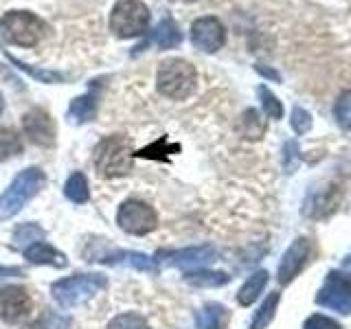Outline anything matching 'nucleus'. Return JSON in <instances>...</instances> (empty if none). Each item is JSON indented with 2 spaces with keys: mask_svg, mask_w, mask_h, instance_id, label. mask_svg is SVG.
<instances>
[{
  "mask_svg": "<svg viewBox=\"0 0 351 329\" xmlns=\"http://www.w3.org/2000/svg\"><path fill=\"white\" fill-rule=\"evenodd\" d=\"M93 162L97 173L104 175V178L130 173L134 169V147H132V141L123 134L101 138L95 147Z\"/></svg>",
  "mask_w": 351,
  "mask_h": 329,
  "instance_id": "f257e3e1",
  "label": "nucleus"
},
{
  "mask_svg": "<svg viewBox=\"0 0 351 329\" xmlns=\"http://www.w3.org/2000/svg\"><path fill=\"white\" fill-rule=\"evenodd\" d=\"M49 33V25L31 11H7L0 18V38L14 47L31 49Z\"/></svg>",
  "mask_w": 351,
  "mask_h": 329,
  "instance_id": "f03ea898",
  "label": "nucleus"
},
{
  "mask_svg": "<svg viewBox=\"0 0 351 329\" xmlns=\"http://www.w3.org/2000/svg\"><path fill=\"white\" fill-rule=\"evenodd\" d=\"M195 86H197V73L191 62L171 58L158 66L156 88L162 97L173 99V101H184L186 97L193 95Z\"/></svg>",
  "mask_w": 351,
  "mask_h": 329,
  "instance_id": "7ed1b4c3",
  "label": "nucleus"
},
{
  "mask_svg": "<svg viewBox=\"0 0 351 329\" xmlns=\"http://www.w3.org/2000/svg\"><path fill=\"white\" fill-rule=\"evenodd\" d=\"M44 184H47V173L40 167L22 169L7 186V191L0 195V219H9L20 213L25 204L44 189Z\"/></svg>",
  "mask_w": 351,
  "mask_h": 329,
  "instance_id": "20e7f679",
  "label": "nucleus"
},
{
  "mask_svg": "<svg viewBox=\"0 0 351 329\" xmlns=\"http://www.w3.org/2000/svg\"><path fill=\"white\" fill-rule=\"evenodd\" d=\"M108 279L104 274H73V277H66L62 281H55L51 285V294L55 303L64 310H73V307L86 303L88 299H93L95 294L106 290Z\"/></svg>",
  "mask_w": 351,
  "mask_h": 329,
  "instance_id": "39448f33",
  "label": "nucleus"
},
{
  "mask_svg": "<svg viewBox=\"0 0 351 329\" xmlns=\"http://www.w3.org/2000/svg\"><path fill=\"white\" fill-rule=\"evenodd\" d=\"M149 9L141 0H121L110 14V31L117 38L128 40L143 36L149 27Z\"/></svg>",
  "mask_w": 351,
  "mask_h": 329,
  "instance_id": "423d86ee",
  "label": "nucleus"
},
{
  "mask_svg": "<svg viewBox=\"0 0 351 329\" xmlns=\"http://www.w3.org/2000/svg\"><path fill=\"white\" fill-rule=\"evenodd\" d=\"M117 224L128 235H147L158 224L156 211L141 200H128L119 206L117 211Z\"/></svg>",
  "mask_w": 351,
  "mask_h": 329,
  "instance_id": "0eeeda50",
  "label": "nucleus"
},
{
  "mask_svg": "<svg viewBox=\"0 0 351 329\" xmlns=\"http://www.w3.org/2000/svg\"><path fill=\"white\" fill-rule=\"evenodd\" d=\"M33 312L29 290L22 285H7L0 290V321L7 325L25 323Z\"/></svg>",
  "mask_w": 351,
  "mask_h": 329,
  "instance_id": "6e6552de",
  "label": "nucleus"
},
{
  "mask_svg": "<svg viewBox=\"0 0 351 329\" xmlns=\"http://www.w3.org/2000/svg\"><path fill=\"white\" fill-rule=\"evenodd\" d=\"M191 42L195 49H200L204 53L219 51L226 42V29L222 25V20L215 16L197 18L191 25Z\"/></svg>",
  "mask_w": 351,
  "mask_h": 329,
  "instance_id": "1a4fd4ad",
  "label": "nucleus"
},
{
  "mask_svg": "<svg viewBox=\"0 0 351 329\" xmlns=\"http://www.w3.org/2000/svg\"><path fill=\"white\" fill-rule=\"evenodd\" d=\"M22 127L31 143L40 147H51L55 143V123L51 114L42 108H33L22 117Z\"/></svg>",
  "mask_w": 351,
  "mask_h": 329,
  "instance_id": "9d476101",
  "label": "nucleus"
},
{
  "mask_svg": "<svg viewBox=\"0 0 351 329\" xmlns=\"http://www.w3.org/2000/svg\"><path fill=\"white\" fill-rule=\"evenodd\" d=\"M90 261L108 263V266H117V263H125V266L141 270V272H156L158 266L145 252H132V250H112V252H97L90 255Z\"/></svg>",
  "mask_w": 351,
  "mask_h": 329,
  "instance_id": "9b49d317",
  "label": "nucleus"
},
{
  "mask_svg": "<svg viewBox=\"0 0 351 329\" xmlns=\"http://www.w3.org/2000/svg\"><path fill=\"white\" fill-rule=\"evenodd\" d=\"M25 257L27 261L36 263V266H53V268H64L69 259H66L64 252L58 248H53L47 241H33L31 246L25 248Z\"/></svg>",
  "mask_w": 351,
  "mask_h": 329,
  "instance_id": "f8f14e48",
  "label": "nucleus"
},
{
  "mask_svg": "<svg viewBox=\"0 0 351 329\" xmlns=\"http://www.w3.org/2000/svg\"><path fill=\"white\" fill-rule=\"evenodd\" d=\"M182 42V31L176 25L171 18H165L158 22V27L152 31V36L147 38V44H156L160 51L176 49Z\"/></svg>",
  "mask_w": 351,
  "mask_h": 329,
  "instance_id": "ddd939ff",
  "label": "nucleus"
},
{
  "mask_svg": "<svg viewBox=\"0 0 351 329\" xmlns=\"http://www.w3.org/2000/svg\"><path fill=\"white\" fill-rule=\"evenodd\" d=\"M97 106H99V97L95 90L86 93L82 97H75L71 101V108H69V121L75 125H82V123H88V121H93L95 114H97Z\"/></svg>",
  "mask_w": 351,
  "mask_h": 329,
  "instance_id": "4468645a",
  "label": "nucleus"
},
{
  "mask_svg": "<svg viewBox=\"0 0 351 329\" xmlns=\"http://www.w3.org/2000/svg\"><path fill=\"white\" fill-rule=\"evenodd\" d=\"M64 195L75 204H86L90 200V186H88V178L82 171H75L64 184Z\"/></svg>",
  "mask_w": 351,
  "mask_h": 329,
  "instance_id": "2eb2a0df",
  "label": "nucleus"
},
{
  "mask_svg": "<svg viewBox=\"0 0 351 329\" xmlns=\"http://www.w3.org/2000/svg\"><path fill=\"white\" fill-rule=\"evenodd\" d=\"M167 263L171 266H191V263H200V261H211L213 250L211 248H186V250H176L165 255Z\"/></svg>",
  "mask_w": 351,
  "mask_h": 329,
  "instance_id": "dca6fc26",
  "label": "nucleus"
},
{
  "mask_svg": "<svg viewBox=\"0 0 351 329\" xmlns=\"http://www.w3.org/2000/svg\"><path fill=\"white\" fill-rule=\"evenodd\" d=\"M5 55H7V60L16 66V69H20L22 73H27V75H31V77H36L38 82H44V84H60V82H64V80H66V75H64V73L36 69V66H29V64H25V62H20L18 58H14V55L7 53V51H5Z\"/></svg>",
  "mask_w": 351,
  "mask_h": 329,
  "instance_id": "f3484780",
  "label": "nucleus"
},
{
  "mask_svg": "<svg viewBox=\"0 0 351 329\" xmlns=\"http://www.w3.org/2000/svg\"><path fill=\"white\" fill-rule=\"evenodd\" d=\"M22 138L18 136L16 130L0 127V160H7L11 156H20L22 154Z\"/></svg>",
  "mask_w": 351,
  "mask_h": 329,
  "instance_id": "a211bd4d",
  "label": "nucleus"
},
{
  "mask_svg": "<svg viewBox=\"0 0 351 329\" xmlns=\"http://www.w3.org/2000/svg\"><path fill=\"white\" fill-rule=\"evenodd\" d=\"M224 316H226V310L222 305H206L204 310L195 316V323L200 329H222V323H224Z\"/></svg>",
  "mask_w": 351,
  "mask_h": 329,
  "instance_id": "6ab92c4d",
  "label": "nucleus"
},
{
  "mask_svg": "<svg viewBox=\"0 0 351 329\" xmlns=\"http://www.w3.org/2000/svg\"><path fill=\"white\" fill-rule=\"evenodd\" d=\"M106 329H149V323L138 312H121L108 323Z\"/></svg>",
  "mask_w": 351,
  "mask_h": 329,
  "instance_id": "aec40b11",
  "label": "nucleus"
},
{
  "mask_svg": "<svg viewBox=\"0 0 351 329\" xmlns=\"http://www.w3.org/2000/svg\"><path fill=\"white\" fill-rule=\"evenodd\" d=\"M180 147L178 145H169L167 138H158L156 143H152V145L143 147L138 151H134V158H154V160H167L169 151H178Z\"/></svg>",
  "mask_w": 351,
  "mask_h": 329,
  "instance_id": "412c9836",
  "label": "nucleus"
},
{
  "mask_svg": "<svg viewBox=\"0 0 351 329\" xmlns=\"http://www.w3.org/2000/svg\"><path fill=\"white\" fill-rule=\"evenodd\" d=\"M44 237V228L38 224H20L14 233V244L16 246H31L33 241H40Z\"/></svg>",
  "mask_w": 351,
  "mask_h": 329,
  "instance_id": "4be33fe9",
  "label": "nucleus"
},
{
  "mask_svg": "<svg viewBox=\"0 0 351 329\" xmlns=\"http://www.w3.org/2000/svg\"><path fill=\"white\" fill-rule=\"evenodd\" d=\"M263 283H266V272H259V274H255L244 288L239 290V294H237V301L241 303V305H250L252 301L257 299V294L261 292V288H263Z\"/></svg>",
  "mask_w": 351,
  "mask_h": 329,
  "instance_id": "5701e85b",
  "label": "nucleus"
},
{
  "mask_svg": "<svg viewBox=\"0 0 351 329\" xmlns=\"http://www.w3.org/2000/svg\"><path fill=\"white\" fill-rule=\"evenodd\" d=\"M259 99H261V106H263V112H266L270 119H281L283 114V106L277 97H274L266 86H259Z\"/></svg>",
  "mask_w": 351,
  "mask_h": 329,
  "instance_id": "b1692460",
  "label": "nucleus"
},
{
  "mask_svg": "<svg viewBox=\"0 0 351 329\" xmlns=\"http://www.w3.org/2000/svg\"><path fill=\"white\" fill-rule=\"evenodd\" d=\"M241 130L248 138H259L263 134V121L259 119L257 110H246L244 117H241Z\"/></svg>",
  "mask_w": 351,
  "mask_h": 329,
  "instance_id": "393cba45",
  "label": "nucleus"
},
{
  "mask_svg": "<svg viewBox=\"0 0 351 329\" xmlns=\"http://www.w3.org/2000/svg\"><path fill=\"white\" fill-rule=\"evenodd\" d=\"M334 112H336L338 123L343 127H347V130H351V90H347V93H343L338 97Z\"/></svg>",
  "mask_w": 351,
  "mask_h": 329,
  "instance_id": "a878e982",
  "label": "nucleus"
},
{
  "mask_svg": "<svg viewBox=\"0 0 351 329\" xmlns=\"http://www.w3.org/2000/svg\"><path fill=\"white\" fill-rule=\"evenodd\" d=\"M184 281H189L193 285H219V283H226L228 277L217 272H186Z\"/></svg>",
  "mask_w": 351,
  "mask_h": 329,
  "instance_id": "bb28decb",
  "label": "nucleus"
},
{
  "mask_svg": "<svg viewBox=\"0 0 351 329\" xmlns=\"http://www.w3.org/2000/svg\"><path fill=\"white\" fill-rule=\"evenodd\" d=\"M310 125H312L310 114H307L303 108H294V110H292V127L301 134V132L310 130Z\"/></svg>",
  "mask_w": 351,
  "mask_h": 329,
  "instance_id": "cd10ccee",
  "label": "nucleus"
},
{
  "mask_svg": "<svg viewBox=\"0 0 351 329\" xmlns=\"http://www.w3.org/2000/svg\"><path fill=\"white\" fill-rule=\"evenodd\" d=\"M14 274H16V277H22L25 272H22V268H7V266H0V279H3V277H14Z\"/></svg>",
  "mask_w": 351,
  "mask_h": 329,
  "instance_id": "c85d7f7f",
  "label": "nucleus"
},
{
  "mask_svg": "<svg viewBox=\"0 0 351 329\" xmlns=\"http://www.w3.org/2000/svg\"><path fill=\"white\" fill-rule=\"evenodd\" d=\"M255 71H257L259 75H263V77H270V80H281L279 73H274V71L266 69V66H255Z\"/></svg>",
  "mask_w": 351,
  "mask_h": 329,
  "instance_id": "c756f323",
  "label": "nucleus"
},
{
  "mask_svg": "<svg viewBox=\"0 0 351 329\" xmlns=\"http://www.w3.org/2000/svg\"><path fill=\"white\" fill-rule=\"evenodd\" d=\"M25 329H44V325H42V323H33V325H29V327H25Z\"/></svg>",
  "mask_w": 351,
  "mask_h": 329,
  "instance_id": "7c9ffc66",
  "label": "nucleus"
},
{
  "mask_svg": "<svg viewBox=\"0 0 351 329\" xmlns=\"http://www.w3.org/2000/svg\"><path fill=\"white\" fill-rule=\"evenodd\" d=\"M3 110H5V99H3V95H0V114H3Z\"/></svg>",
  "mask_w": 351,
  "mask_h": 329,
  "instance_id": "2f4dec72",
  "label": "nucleus"
}]
</instances>
